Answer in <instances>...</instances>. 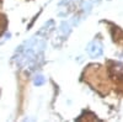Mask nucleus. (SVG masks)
<instances>
[{"label":"nucleus","mask_w":123,"mask_h":122,"mask_svg":"<svg viewBox=\"0 0 123 122\" xmlns=\"http://www.w3.org/2000/svg\"><path fill=\"white\" fill-rule=\"evenodd\" d=\"M46 49V38L42 35L33 36L27 39L24 45H21L14 56V60L16 64L26 69L27 72H32L36 69L41 62L43 60V53Z\"/></svg>","instance_id":"1"},{"label":"nucleus","mask_w":123,"mask_h":122,"mask_svg":"<svg viewBox=\"0 0 123 122\" xmlns=\"http://www.w3.org/2000/svg\"><path fill=\"white\" fill-rule=\"evenodd\" d=\"M86 51H87V54H89L90 58L96 59V58H98V57H101L102 54H104V46H102L101 41L94 39L87 45Z\"/></svg>","instance_id":"2"},{"label":"nucleus","mask_w":123,"mask_h":122,"mask_svg":"<svg viewBox=\"0 0 123 122\" xmlns=\"http://www.w3.org/2000/svg\"><path fill=\"white\" fill-rule=\"evenodd\" d=\"M70 31H71V27H70V25L68 22L63 21V22L60 24V26H59V35L62 36V38L68 37V35L70 33Z\"/></svg>","instance_id":"3"},{"label":"nucleus","mask_w":123,"mask_h":122,"mask_svg":"<svg viewBox=\"0 0 123 122\" xmlns=\"http://www.w3.org/2000/svg\"><path fill=\"white\" fill-rule=\"evenodd\" d=\"M53 28H54V21L52 20V21H48L42 28H41V31H39V35H42V36H47L49 35V32H52L53 31Z\"/></svg>","instance_id":"4"},{"label":"nucleus","mask_w":123,"mask_h":122,"mask_svg":"<svg viewBox=\"0 0 123 122\" xmlns=\"http://www.w3.org/2000/svg\"><path fill=\"white\" fill-rule=\"evenodd\" d=\"M44 81H46L44 77H43L42 74H38V75H36L35 79H33V84H35V85H43Z\"/></svg>","instance_id":"5"},{"label":"nucleus","mask_w":123,"mask_h":122,"mask_svg":"<svg viewBox=\"0 0 123 122\" xmlns=\"http://www.w3.org/2000/svg\"><path fill=\"white\" fill-rule=\"evenodd\" d=\"M76 0H62L60 1V5L62 6H65V5H68V4H70V3H75Z\"/></svg>","instance_id":"6"}]
</instances>
